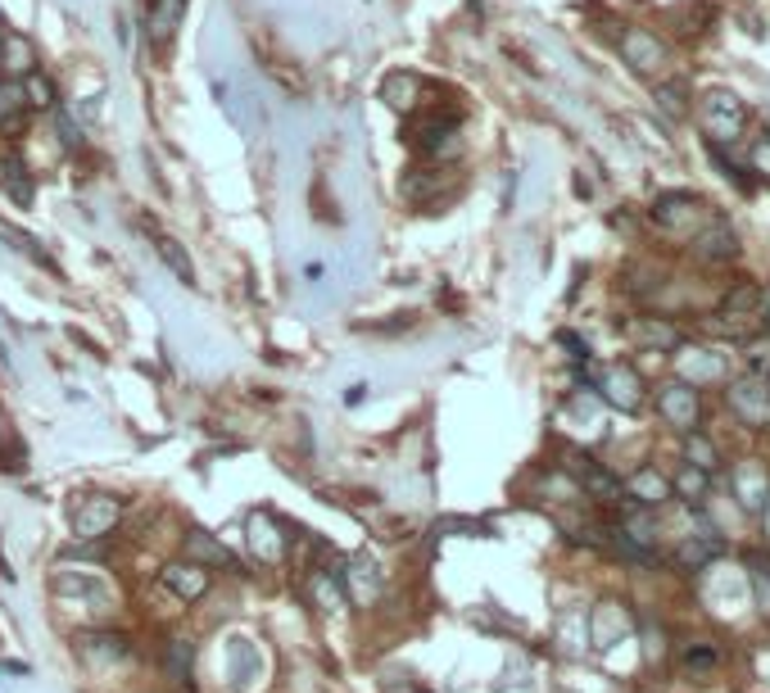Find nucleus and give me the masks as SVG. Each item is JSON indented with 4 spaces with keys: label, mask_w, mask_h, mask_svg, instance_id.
Listing matches in <instances>:
<instances>
[{
    "label": "nucleus",
    "mask_w": 770,
    "mask_h": 693,
    "mask_svg": "<svg viewBox=\"0 0 770 693\" xmlns=\"http://www.w3.org/2000/svg\"><path fill=\"white\" fill-rule=\"evenodd\" d=\"M182 553H187V562H195V567H231V553L218 544V539L209 535V530H187V539H182Z\"/></svg>",
    "instance_id": "nucleus-19"
},
{
    "label": "nucleus",
    "mask_w": 770,
    "mask_h": 693,
    "mask_svg": "<svg viewBox=\"0 0 770 693\" xmlns=\"http://www.w3.org/2000/svg\"><path fill=\"white\" fill-rule=\"evenodd\" d=\"M757 318H761V331H770V286H761V308H757Z\"/></svg>",
    "instance_id": "nucleus-36"
},
{
    "label": "nucleus",
    "mask_w": 770,
    "mask_h": 693,
    "mask_svg": "<svg viewBox=\"0 0 770 693\" xmlns=\"http://www.w3.org/2000/svg\"><path fill=\"white\" fill-rule=\"evenodd\" d=\"M28 100H23V87L0 77V137H18L23 123H28Z\"/></svg>",
    "instance_id": "nucleus-20"
},
{
    "label": "nucleus",
    "mask_w": 770,
    "mask_h": 693,
    "mask_svg": "<svg viewBox=\"0 0 770 693\" xmlns=\"http://www.w3.org/2000/svg\"><path fill=\"white\" fill-rule=\"evenodd\" d=\"M684 462H689V467H698V472H716V467H721V449H716L711 440H707V435H698V431H689L684 435Z\"/></svg>",
    "instance_id": "nucleus-26"
},
{
    "label": "nucleus",
    "mask_w": 770,
    "mask_h": 693,
    "mask_svg": "<svg viewBox=\"0 0 770 693\" xmlns=\"http://www.w3.org/2000/svg\"><path fill=\"white\" fill-rule=\"evenodd\" d=\"M341 585H345V594L354 603H363V607H372L381 599V572H376V562L368 553H358L349 567L341 572Z\"/></svg>",
    "instance_id": "nucleus-16"
},
{
    "label": "nucleus",
    "mask_w": 770,
    "mask_h": 693,
    "mask_svg": "<svg viewBox=\"0 0 770 693\" xmlns=\"http://www.w3.org/2000/svg\"><path fill=\"white\" fill-rule=\"evenodd\" d=\"M707 490H711V476H707V472H698V467H689V462H684V467L671 476V495H680L684 503H703V499H707Z\"/></svg>",
    "instance_id": "nucleus-28"
},
{
    "label": "nucleus",
    "mask_w": 770,
    "mask_h": 693,
    "mask_svg": "<svg viewBox=\"0 0 770 693\" xmlns=\"http://www.w3.org/2000/svg\"><path fill=\"white\" fill-rule=\"evenodd\" d=\"M711 572V567H703ZM707 603L711 607H743L748 603V576L734 572V567H716L711 572V589H707Z\"/></svg>",
    "instance_id": "nucleus-18"
},
{
    "label": "nucleus",
    "mask_w": 770,
    "mask_h": 693,
    "mask_svg": "<svg viewBox=\"0 0 770 693\" xmlns=\"http://www.w3.org/2000/svg\"><path fill=\"white\" fill-rule=\"evenodd\" d=\"M626 336L639 345V349H649V354H676L684 341H680V326L676 322H666V318H634L626 326Z\"/></svg>",
    "instance_id": "nucleus-13"
},
{
    "label": "nucleus",
    "mask_w": 770,
    "mask_h": 693,
    "mask_svg": "<svg viewBox=\"0 0 770 693\" xmlns=\"http://www.w3.org/2000/svg\"><path fill=\"white\" fill-rule=\"evenodd\" d=\"M621 485H626V503H634V508H662L666 499H671V476L657 472V467H639Z\"/></svg>",
    "instance_id": "nucleus-17"
},
{
    "label": "nucleus",
    "mask_w": 770,
    "mask_h": 693,
    "mask_svg": "<svg viewBox=\"0 0 770 693\" xmlns=\"http://www.w3.org/2000/svg\"><path fill=\"white\" fill-rule=\"evenodd\" d=\"M721 553V539H711V535H693V539H684V544L676 549V562L684 572H703V567H711V557Z\"/></svg>",
    "instance_id": "nucleus-23"
},
{
    "label": "nucleus",
    "mask_w": 770,
    "mask_h": 693,
    "mask_svg": "<svg viewBox=\"0 0 770 693\" xmlns=\"http://www.w3.org/2000/svg\"><path fill=\"white\" fill-rule=\"evenodd\" d=\"M182 10H187V0H150L145 5V18H150V37L154 41H168L177 33V23H182Z\"/></svg>",
    "instance_id": "nucleus-22"
},
{
    "label": "nucleus",
    "mask_w": 770,
    "mask_h": 693,
    "mask_svg": "<svg viewBox=\"0 0 770 693\" xmlns=\"http://www.w3.org/2000/svg\"><path fill=\"white\" fill-rule=\"evenodd\" d=\"M0 191H10L18 204L33 195V177H28V168H23V159L10 150V154H0Z\"/></svg>",
    "instance_id": "nucleus-25"
},
{
    "label": "nucleus",
    "mask_w": 770,
    "mask_h": 693,
    "mask_svg": "<svg viewBox=\"0 0 770 693\" xmlns=\"http://www.w3.org/2000/svg\"><path fill=\"white\" fill-rule=\"evenodd\" d=\"M757 326H761L757 318H743V313H721V308H716V313L707 318V331H711V336H726V341H748Z\"/></svg>",
    "instance_id": "nucleus-29"
},
{
    "label": "nucleus",
    "mask_w": 770,
    "mask_h": 693,
    "mask_svg": "<svg viewBox=\"0 0 770 693\" xmlns=\"http://www.w3.org/2000/svg\"><path fill=\"white\" fill-rule=\"evenodd\" d=\"M761 517H766V526H770V499H766V508H761Z\"/></svg>",
    "instance_id": "nucleus-38"
},
{
    "label": "nucleus",
    "mask_w": 770,
    "mask_h": 693,
    "mask_svg": "<svg viewBox=\"0 0 770 693\" xmlns=\"http://www.w3.org/2000/svg\"><path fill=\"white\" fill-rule=\"evenodd\" d=\"M23 100H28V110H41V114H50V110H60V95H55V82L37 68L33 77H23Z\"/></svg>",
    "instance_id": "nucleus-27"
},
{
    "label": "nucleus",
    "mask_w": 770,
    "mask_h": 693,
    "mask_svg": "<svg viewBox=\"0 0 770 693\" xmlns=\"http://www.w3.org/2000/svg\"><path fill=\"white\" fill-rule=\"evenodd\" d=\"M698 118H703V132L716 150L743 141V132H748V110H743V100L726 87H707L698 95Z\"/></svg>",
    "instance_id": "nucleus-1"
},
{
    "label": "nucleus",
    "mask_w": 770,
    "mask_h": 693,
    "mask_svg": "<svg viewBox=\"0 0 770 693\" xmlns=\"http://www.w3.org/2000/svg\"><path fill=\"white\" fill-rule=\"evenodd\" d=\"M41 68V55L37 46L23 37V33H0V77H10V82H23V77H33Z\"/></svg>",
    "instance_id": "nucleus-11"
},
{
    "label": "nucleus",
    "mask_w": 770,
    "mask_h": 693,
    "mask_svg": "<svg viewBox=\"0 0 770 693\" xmlns=\"http://www.w3.org/2000/svg\"><path fill=\"white\" fill-rule=\"evenodd\" d=\"M676 381L684 385H711V381H726V354H716L707 345H680L676 349Z\"/></svg>",
    "instance_id": "nucleus-7"
},
{
    "label": "nucleus",
    "mask_w": 770,
    "mask_h": 693,
    "mask_svg": "<svg viewBox=\"0 0 770 693\" xmlns=\"http://www.w3.org/2000/svg\"><path fill=\"white\" fill-rule=\"evenodd\" d=\"M118 522H123V499L118 495H87V499L73 503V535H77V544L110 539Z\"/></svg>",
    "instance_id": "nucleus-2"
},
{
    "label": "nucleus",
    "mask_w": 770,
    "mask_h": 693,
    "mask_svg": "<svg viewBox=\"0 0 770 693\" xmlns=\"http://www.w3.org/2000/svg\"><path fill=\"white\" fill-rule=\"evenodd\" d=\"M753 376H757L761 385H770V345H757V349H753Z\"/></svg>",
    "instance_id": "nucleus-35"
},
{
    "label": "nucleus",
    "mask_w": 770,
    "mask_h": 693,
    "mask_svg": "<svg viewBox=\"0 0 770 693\" xmlns=\"http://www.w3.org/2000/svg\"><path fill=\"white\" fill-rule=\"evenodd\" d=\"M363 390H368V385H349V395H345V403H363Z\"/></svg>",
    "instance_id": "nucleus-37"
},
{
    "label": "nucleus",
    "mask_w": 770,
    "mask_h": 693,
    "mask_svg": "<svg viewBox=\"0 0 770 693\" xmlns=\"http://www.w3.org/2000/svg\"><path fill=\"white\" fill-rule=\"evenodd\" d=\"M743 576H748V599L770 616V557L766 553H748V562H743Z\"/></svg>",
    "instance_id": "nucleus-24"
},
{
    "label": "nucleus",
    "mask_w": 770,
    "mask_h": 693,
    "mask_svg": "<svg viewBox=\"0 0 770 693\" xmlns=\"http://www.w3.org/2000/svg\"><path fill=\"white\" fill-rule=\"evenodd\" d=\"M634 634V616L626 603H616V599H603L594 612H589V639H594V649H616L621 639Z\"/></svg>",
    "instance_id": "nucleus-8"
},
{
    "label": "nucleus",
    "mask_w": 770,
    "mask_h": 693,
    "mask_svg": "<svg viewBox=\"0 0 770 693\" xmlns=\"http://www.w3.org/2000/svg\"><path fill=\"white\" fill-rule=\"evenodd\" d=\"M657 100H662V110L671 114V118H684V114H689V105H684V91H680V87H671V82L657 87Z\"/></svg>",
    "instance_id": "nucleus-34"
},
{
    "label": "nucleus",
    "mask_w": 770,
    "mask_h": 693,
    "mask_svg": "<svg viewBox=\"0 0 770 693\" xmlns=\"http://www.w3.org/2000/svg\"><path fill=\"white\" fill-rule=\"evenodd\" d=\"M154 254H159V259L172 268V277H177V281H187V286L195 281V268H191V259H187V249L177 245L172 236H154Z\"/></svg>",
    "instance_id": "nucleus-31"
},
{
    "label": "nucleus",
    "mask_w": 770,
    "mask_h": 693,
    "mask_svg": "<svg viewBox=\"0 0 770 693\" xmlns=\"http://www.w3.org/2000/svg\"><path fill=\"white\" fill-rule=\"evenodd\" d=\"M594 395L607 408H616V413H639V408H644V376L630 363H607L594 376Z\"/></svg>",
    "instance_id": "nucleus-3"
},
{
    "label": "nucleus",
    "mask_w": 770,
    "mask_h": 693,
    "mask_svg": "<svg viewBox=\"0 0 770 693\" xmlns=\"http://www.w3.org/2000/svg\"><path fill=\"white\" fill-rule=\"evenodd\" d=\"M730 490H734V503L748 512V517H761V508L770 499V472L761 458H743L739 467L730 472Z\"/></svg>",
    "instance_id": "nucleus-6"
},
{
    "label": "nucleus",
    "mask_w": 770,
    "mask_h": 693,
    "mask_svg": "<svg viewBox=\"0 0 770 693\" xmlns=\"http://www.w3.org/2000/svg\"><path fill=\"white\" fill-rule=\"evenodd\" d=\"M381 100H385V105H390L395 114H408V118H418V110L426 105V82H422V77L418 73H390V77H385V82H381Z\"/></svg>",
    "instance_id": "nucleus-12"
},
{
    "label": "nucleus",
    "mask_w": 770,
    "mask_h": 693,
    "mask_svg": "<svg viewBox=\"0 0 770 693\" xmlns=\"http://www.w3.org/2000/svg\"><path fill=\"white\" fill-rule=\"evenodd\" d=\"M676 662H680V671H689V676H711L716 666L726 662V653H721V644H716V639H689Z\"/></svg>",
    "instance_id": "nucleus-21"
},
{
    "label": "nucleus",
    "mask_w": 770,
    "mask_h": 693,
    "mask_svg": "<svg viewBox=\"0 0 770 693\" xmlns=\"http://www.w3.org/2000/svg\"><path fill=\"white\" fill-rule=\"evenodd\" d=\"M726 395H730V408H734V418H739V422H748V426L766 422V408H770V385H761L753 372L743 376V381H734Z\"/></svg>",
    "instance_id": "nucleus-14"
},
{
    "label": "nucleus",
    "mask_w": 770,
    "mask_h": 693,
    "mask_svg": "<svg viewBox=\"0 0 770 693\" xmlns=\"http://www.w3.org/2000/svg\"><path fill=\"white\" fill-rule=\"evenodd\" d=\"M164 662H168V676L182 684V680L191 676V662H195L191 639H168V644H164Z\"/></svg>",
    "instance_id": "nucleus-32"
},
{
    "label": "nucleus",
    "mask_w": 770,
    "mask_h": 693,
    "mask_svg": "<svg viewBox=\"0 0 770 693\" xmlns=\"http://www.w3.org/2000/svg\"><path fill=\"white\" fill-rule=\"evenodd\" d=\"M748 168L761 177V182H770V137H757L748 145Z\"/></svg>",
    "instance_id": "nucleus-33"
},
{
    "label": "nucleus",
    "mask_w": 770,
    "mask_h": 693,
    "mask_svg": "<svg viewBox=\"0 0 770 693\" xmlns=\"http://www.w3.org/2000/svg\"><path fill=\"white\" fill-rule=\"evenodd\" d=\"M621 60L634 68V73H644V77H657L666 64H671V50H666V41L649 28H626L621 33Z\"/></svg>",
    "instance_id": "nucleus-5"
},
{
    "label": "nucleus",
    "mask_w": 770,
    "mask_h": 693,
    "mask_svg": "<svg viewBox=\"0 0 770 693\" xmlns=\"http://www.w3.org/2000/svg\"><path fill=\"white\" fill-rule=\"evenodd\" d=\"M757 308H761V286H757V281H739V286L726 291V299H721V313L757 318ZM757 322H761V318H757Z\"/></svg>",
    "instance_id": "nucleus-30"
},
{
    "label": "nucleus",
    "mask_w": 770,
    "mask_h": 693,
    "mask_svg": "<svg viewBox=\"0 0 770 693\" xmlns=\"http://www.w3.org/2000/svg\"><path fill=\"white\" fill-rule=\"evenodd\" d=\"M159 580L182 603H200L204 594H209V585H214V576L204 572V567H195V562H168V567L159 572Z\"/></svg>",
    "instance_id": "nucleus-15"
},
{
    "label": "nucleus",
    "mask_w": 770,
    "mask_h": 693,
    "mask_svg": "<svg viewBox=\"0 0 770 693\" xmlns=\"http://www.w3.org/2000/svg\"><path fill=\"white\" fill-rule=\"evenodd\" d=\"M766 422H770V408H766Z\"/></svg>",
    "instance_id": "nucleus-39"
},
{
    "label": "nucleus",
    "mask_w": 770,
    "mask_h": 693,
    "mask_svg": "<svg viewBox=\"0 0 770 693\" xmlns=\"http://www.w3.org/2000/svg\"><path fill=\"white\" fill-rule=\"evenodd\" d=\"M653 222L666 227V231H689V236H693V231L707 222V214H703L698 195H662L653 204Z\"/></svg>",
    "instance_id": "nucleus-10"
},
{
    "label": "nucleus",
    "mask_w": 770,
    "mask_h": 693,
    "mask_svg": "<svg viewBox=\"0 0 770 693\" xmlns=\"http://www.w3.org/2000/svg\"><path fill=\"white\" fill-rule=\"evenodd\" d=\"M657 418L666 422V426H676V431H698V422H703V399H698V390L693 385H684V381H666L662 390H657Z\"/></svg>",
    "instance_id": "nucleus-4"
},
{
    "label": "nucleus",
    "mask_w": 770,
    "mask_h": 693,
    "mask_svg": "<svg viewBox=\"0 0 770 693\" xmlns=\"http://www.w3.org/2000/svg\"><path fill=\"white\" fill-rule=\"evenodd\" d=\"M689 245H693V259H703V264H730V259H739V236H734V227L726 218H707L689 236Z\"/></svg>",
    "instance_id": "nucleus-9"
}]
</instances>
